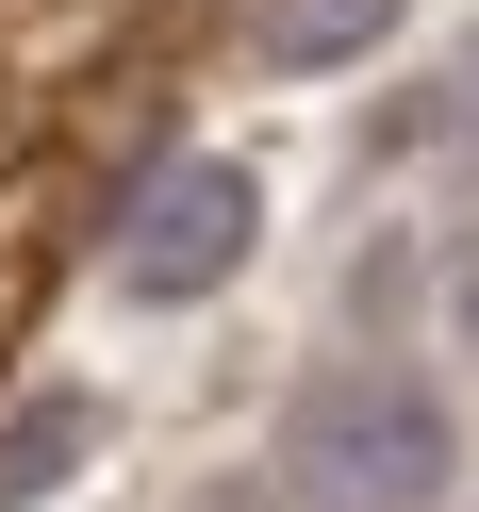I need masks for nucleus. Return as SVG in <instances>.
<instances>
[{"instance_id":"f257e3e1","label":"nucleus","mask_w":479,"mask_h":512,"mask_svg":"<svg viewBox=\"0 0 479 512\" xmlns=\"http://www.w3.org/2000/svg\"><path fill=\"white\" fill-rule=\"evenodd\" d=\"M281 479H298V512H446L463 496V413L413 364H347V380L298 397Z\"/></svg>"},{"instance_id":"f03ea898","label":"nucleus","mask_w":479,"mask_h":512,"mask_svg":"<svg viewBox=\"0 0 479 512\" xmlns=\"http://www.w3.org/2000/svg\"><path fill=\"white\" fill-rule=\"evenodd\" d=\"M248 248H265L248 166H149V199L116 215V298H133V314H199Z\"/></svg>"},{"instance_id":"7ed1b4c3","label":"nucleus","mask_w":479,"mask_h":512,"mask_svg":"<svg viewBox=\"0 0 479 512\" xmlns=\"http://www.w3.org/2000/svg\"><path fill=\"white\" fill-rule=\"evenodd\" d=\"M100 430H116L100 380H34V397H17V430H0V512H34L67 463H100Z\"/></svg>"},{"instance_id":"20e7f679","label":"nucleus","mask_w":479,"mask_h":512,"mask_svg":"<svg viewBox=\"0 0 479 512\" xmlns=\"http://www.w3.org/2000/svg\"><path fill=\"white\" fill-rule=\"evenodd\" d=\"M397 0H248V67H364Z\"/></svg>"},{"instance_id":"39448f33","label":"nucleus","mask_w":479,"mask_h":512,"mask_svg":"<svg viewBox=\"0 0 479 512\" xmlns=\"http://www.w3.org/2000/svg\"><path fill=\"white\" fill-rule=\"evenodd\" d=\"M463 331H479V265H463Z\"/></svg>"}]
</instances>
